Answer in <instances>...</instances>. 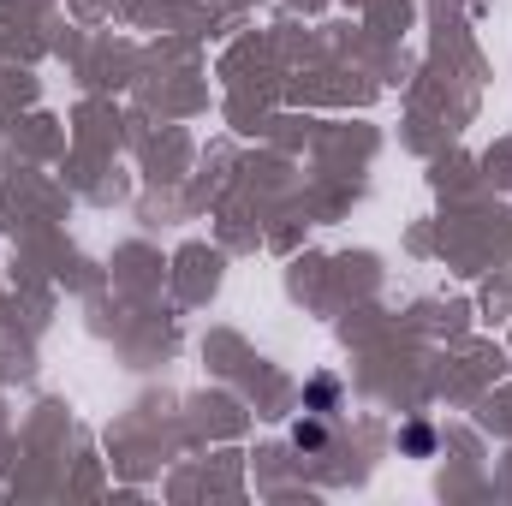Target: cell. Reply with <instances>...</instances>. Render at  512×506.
I'll return each instance as SVG.
<instances>
[{
  "label": "cell",
  "mask_w": 512,
  "mask_h": 506,
  "mask_svg": "<svg viewBox=\"0 0 512 506\" xmlns=\"http://www.w3.org/2000/svg\"><path fill=\"white\" fill-rule=\"evenodd\" d=\"M298 447H322V429L316 423H298Z\"/></svg>",
  "instance_id": "obj_1"
},
{
  "label": "cell",
  "mask_w": 512,
  "mask_h": 506,
  "mask_svg": "<svg viewBox=\"0 0 512 506\" xmlns=\"http://www.w3.org/2000/svg\"><path fill=\"white\" fill-rule=\"evenodd\" d=\"M405 447L411 453H429V429H405Z\"/></svg>",
  "instance_id": "obj_2"
}]
</instances>
